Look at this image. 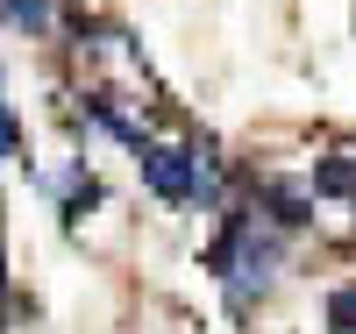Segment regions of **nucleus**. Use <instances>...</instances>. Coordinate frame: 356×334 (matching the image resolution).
Segmentation results:
<instances>
[{"label":"nucleus","instance_id":"1","mask_svg":"<svg viewBox=\"0 0 356 334\" xmlns=\"http://www.w3.org/2000/svg\"><path fill=\"white\" fill-rule=\"evenodd\" d=\"M285 242H292V235L264 228L250 206H228V221H221V235H214V249H207V270L221 278V299H228V313H235V320H250V306L271 292L278 263H285Z\"/></svg>","mask_w":356,"mask_h":334},{"label":"nucleus","instance_id":"2","mask_svg":"<svg viewBox=\"0 0 356 334\" xmlns=\"http://www.w3.org/2000/svg\"><path fill=\"white\" fill-rule=\"evenodd\" d=\"M136 171L143 185L171 206H221V171L207 149H178V142H143L136 149Z\"/></svg>","mask_w":356,"mask_h":334},{"label":"nucleus","instance_id":"3","mask_svg":"<svg viewBox=\"0 0 356 334\" xmlns=\"http://www.w3.org/2000/svg\"><path fill=\"white\" fill-rule=\"evenodd\" d=\"M250 214L278 235H300V228H314V192L292 185V178H250Z\"/></svg>","mask_w":356,"mask_h":334},{"label":"nucleus","instance_id":"4","mask_svg":"<svg viewBox=\"0 0 356 334\" xmlns=\"http://www.w3.org/2000/svg\"><path fill=\"white\" fill-rule=\"evenodd\" d=\"M43 192H57V206H65V221H79V214H93V206L107 199V192H100V178L86 171V157H72V164L57 171V178H43Z\"/></svg>","mask_w":356,"mask_h":334},{"label":"nucleus","instance_id":"5","mask_svg":"<svg viewBox=\"0 0 356 334\" xmlns=\"http://www.w3.org/2000/svg\"><path fill=\"white\" fill-rule=\"evenodd\" d=\"M57 8L50 0H0V28H15V36H50Z\"/></svg>","mask_w":356,"mask_h":334},{"label":"nucleus","instance_id":"6","mask_svg":"<svg viewBox=\"0 0 356 334\" xmlns=\"http://www.w3.org/2000/svg\"><path fill=\"white\" fill-rule=\"evenodd\" d=\"M328 334H356V278L328 292Z\"/></svg>","mask_w":356,"mask_h":334},{"label":"nucleus","instance_id":"7","mask_svg":"<svg viewBox=\"0 0 356 334\" xmlns=\"http://www.w3.org/2000/svg\"><path fill=\"white\" fill-rule=\"evenodd\" d=\"M314 192H356V164H342V157H328V164H314Z\"/></svg>","mask_w":356,"mask_h":334},{"label":"nucleus","instance_id":"8","mask_svg":"<svg viewBox=\"0 0 356 334\" xmlns=\"http://www.w3.org/2000/svg\"><path fill=\"white\" fill-rule=\"evenodd\" d=\"M15 142H22V114L0 107V157H15Z\"/></svg>","mask_w":356,"mask_h":334}]
</instances>
